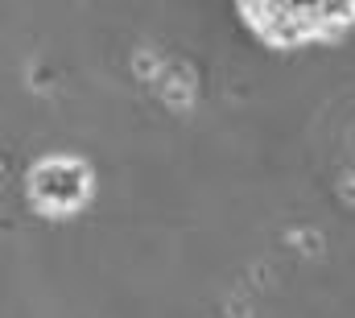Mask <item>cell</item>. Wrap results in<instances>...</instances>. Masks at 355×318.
<instances>
[{
	"label": "cell",
	"mask_w": 355,
	"mask_h": 318,
	"mask_svg": "<svg viewBox=\"0 0 355 318\" xmlns=\"http://www.w3.org/2000/svg\"><path fill=\"white\" fill-rule=\"evenodd\" d=\"M244 29L272 50H297L318 42H339L355 25V0H318V4H268L244 0L236 4Z\"/></svg>",
	"instance_id": "6da1fadb"
},
{
	"label": "cell",
	"mask_w": 355,
	"mask_h": 318,
	"mask_svg": "<svg viewBox=\"0 0 355 318\" xmlns=\"http://www.w3.org/2000/svg\"><path fill=\"white\" fill-rule=\"evenodd\" d=\"M95 194V169L75 153H50L25 169V203L42 219H71Z\"/></svg>",
	"instance_id": "7a4b0ae2"
}]
</instances>
